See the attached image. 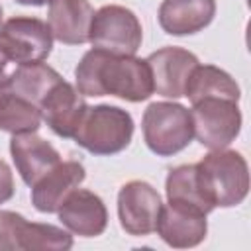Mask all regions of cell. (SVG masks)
<instances>
[{
	"label": "cell",
	"mask_w": 251,
	"mask_h": 251,
	"mask_svg": "<svg viewBox=\"0 0 251 251\" xmlns=\"http://www.w3.org/2000/svg\"><path fill=\"white\" fill-rule=\"evenodd\" d=\"M76 90L82 96H118L143 102L153 94V76L145 59L88 49L75 69Z\"/></svg>",
	"instance_id": "6da1fadb"
},
{
	"label": "cell",
	"mask_w": 251,
	"mask_h": 251,
	"mask_svg": "<svg viewBox=\"0 0 251 251\" xmlns=\"http://www.w3.org/2000/svg\"><path fill=\"white\" fill-rule=\"evenodd\" d=\"M200 186L214 208L241 204L249 192V167L233 149H212L196 163Z\"/></svg>",
	"instance_id": "7a4b0ae2"
},
{
	"label": "cell",
	"mask_w": 251,
	"mask_h": 251,
	"mask_svg": "<svg viewBox=\"0 0 251 251\" xmlns=\"http://www.w3.org/2000/svg\"><path fill=\"white\" fill-rule=\"evenodd\" d=\"M133 118L127 110L110 104L88 106L73 139L92 155H116L124 151L133 137Z\"/></svg>",
	"instance_id": "3957f363"
},
{
	"label": "cell",
	"mask_w": 251,
	"mask_h": 251,
	"mask_svg": "<svg viewBox=\"0 0 251 251\" xmlns=\"http://www.w3.org/2000/svg\"><path fill=\"white\" fill-rule=\"evenodd\" d=\"M143 139L157 157H173L194 137L190 110L178 102H151L141 118Z\"/></svg>",
	"instance_id": "277c9868"
},
{
	"label": "cell",
	"mask_w": 251,
	"mask_h": 251,
	"mask_svg": "<svg viewBox=\"0 0 251 251\" xmlns=\"http://www.w3.org/2000/svg\"><path fill=\"white\" fill-rule=\"evenodd\" d=\"M88 41L114 55H135L143 41V27L129 8L106 4L94 12Z\"/></svg>",
	"instance_id": "5b68a950"
},
{
	"label": "cell",
	"mask_w": 251,
	"mask_h": 251,
	"mask_svg": "<svg viewBox=\"0 0 251 251\" xmlns=\"http://www.w3.org/2000/svg\"><path fill=\"white\" fill-rule=\"evenodd\" d=\"M194 137L212 149H224L241 131V110L235 100L210 96L192 102L190 108Z\"/></svg>",
	"instance_id": "8992f818"
},
{
	"label": "cell",
	"mask_w": 251,
	"mask_h": 251,
	"mask_svg": "<svg viewBox=\"0 0 251 251\" xmlns=\"http://www.w3.org/2000/svg\"><path fill=\"white\" fill-rule=\"evenodd\" d=\"M71 247L73 235L69 229L27 222L18 212L0 210V251H67Z\"/></svg>",
	"instance_id": "52a82bcc"
},
{
	"label": "cell",
	"mask_w": 251,
	"mask_h": 251,
	"mask_svg": "<svg viewBox=\"0 0 251 251\" xmlns=\"http://www.w3.org/2000/svg\"><path fill=\"white\" fill-rule=\"evenodd\" d=\"M0 47L8 61L18 65L41 63L53 49V35L39 18L14 16L0 25Z\"/></svg>",
	"instance_id": "ba28073f"
},
{
	"label": "cell",
	"mask_w": 251,
	"mask_h": 251,
	"mask_svg": "<svg viewBox=\"0 0 251 251\" xmlns=\"http://www.w3.org/2000/svg\"><path fill=\"white\" fill-rule=\"evenodd\" d=\"M163 202L149 182L129 180L118 192V218L126 233L141 237L149 235L157 227Z\"/></svg>",
	"instance_id": "9c48e42d"
},
{
	"label": "cell",
	"mask_w": 251,
	"mask_h": 251,
	"mask_svg": "<svg viewBox=\"0 0 251 251\" xmlns=\"http://www.w3.org/2000/svg\"><path fill=\"white\" fill-rule=\"evenodd\" d=\"M153 76V92L165 98H182L190 73L200 63L198 57L182 47H161L153 51L147 59Z\"/></svg>",
	"instance_id": "30bf717a"
},
{
	"label": "cell",
	"mask_w": 251,
	"mask_h": 251,
	"mask_svg": "<svg viewBox=\"0 0 251 251\" xmlns=\"http://www.w3.org/2000/svg\"><path fill=\"white\" fill-rule=\"evenodd\" d=\"M61 224L75 235L96 237L108 227V210L104 200L86 188H75L57 210Z\"/></svg>",
	"instance_id": "8fae6325"
},
{
	"label": "cell",
	"mask_w": 251,
	"mask_h": 251,
	"mask_svg": "<svg viewBox=\"0 0 251 251\" xmlns=\"http://www.w3.org/2000/svg\"><path fill=\"white\" fill-rule=\"evenodd\" d=\"M86 108L88 104L84 96L71 82L61 80L43 98L39 112H41V120L51 127L55 135L73 139Z\"/></svg>",
	"instance_id": "7c38bea8"
},
{
	"label": "cell",
	"mask_w": 251,
	"mask_h": 251,
	"mask_svg": "<svg viewBox=\"0 0 251 251\" xmlns=\"http://www.w3.org/2000/svg\"><path fill=\"white\" fill-rule=\"evenodd\" d=\"M155 231L167 245L175 249L196 247L206 239L208 233L206 214L169 202L161 208Z\"/></svg>",
	"instance_id": "4fadbf2b"
},
{
	"label": "cell",
	"mask_w": 251,
	"mask_h": 251,
	"mask_svg": "<svg viewBox=\"0 0 251 251\" xmlns=\"http://www.w3.org/2000/svg\"><path fill=\"white\" fill-rule=\"evenodd\" d=\"M86 178L84 165L80 161H61L49 173H45L35 184H31V204L37 212L53 214L61 208L63 200L82 184Z\"/></svg>",
	"instance_id": "5bb4252c"
},
{
	"label": "cell",
	"mask_w": 251,
	"mask_h": 251,
	"mask_svg": "<svg viewBox=\"0 0 251 251\" xmlns=\"http://www.w3.org/2000/svg\"><path fill=\"white\" fill-rule=\"evenodd\" d=\"M10 155L16 165V171L27 186L35 184L45 173H49L55 165L61 163L59 151L35 131L12 135Z\"/></svg>",
	"instance_id": "9a60e30c"
},
{
	"label": "cell",
	"mask_w": 251,
	"mask_h": 251,
	"mask_svg": "<svg viewBox=\"0 0 251 251\" xmlns=\"http://www.w3.org/2000/svg\"><path fill=\"white\" fill-rule=\"evenodd\" d=\"M94 8L88 0H51L47 25L53 39L65 45H82L88 41Z\"/></svg>",
	"instance_id": "2e32d148"
},
{
	"label": "cell",
	"mask_w": 251,
	"mask_h": 251,
	"mask_svg": "<svg viewBox=\"0 0 251 251\" xmlns=\"http://www.w3.org/2000/svg\"><path fill=\"white\" fill-rule=\"evenodd\" d=\"M216 0H163L159 6V25L169 35H192L212 24Z\"/></svg>",
	"instance_id": "e0dca14e"
},
{
	"label": "cell",
	"mask_w": 251,
	"mask_h": 251,
	"mask_svg": "<svg viewBox=\"0 0 251 251\" xmlns=\"http://www.w3.org/2000/svg\"><path fill=\"white\" fill-rule=\"evenodd\" d=\"M41 112L31 102L20 98L10 88V75H0V129L12 135L37 131Z\"/></svg>",
	"instance_id": "ac0fdd59"
},
{
	"label": "cell",
	"mask_w": 251,
	"mask_h": 251,
	"mask_svg": "<svg viewBox=\"0 0 251 251\" xmlns=\"http://www.w3.org/2000/svg\"><path fill=\"white\" fill-rule=\"evenodd\" d=\"M184 96L190 100V104L198 102L202 98H210V96H220V98H229V100L239 102L241 90H239V84L235 82V78L229 73H226L224 69H220L216 65H200L198 63L188 76Z\"/></svg>",
	"instance_id": "d6986e66"
},
{
	"label": "cell",
	"mask_w": 251,
	"mask_h": 251,
	"mask_svg": "<svg viewBox=\"0 0 251 251\" xmlns=\"http://www.w3.org/2000/svg\"><path fill=\"white\" fill-rule=\"evenodd\" d=\"M165 192H167V200L171 204L186 206V208L198 210L206 216L214 210L212 202L206 198V194L200 186L196 165H178V167L171 169L167 175V180H165Z\"/></svg>",
	"instance_id": "ffe728a7"
},
{
	"label": "cell",
	"mask_w": 251,
	"mask_h": 251,
	"mask_svg": "<svg viewBox=\"0 0 251 251\" xmlns=\"http://www.w3.org/2000/svg\"><path fill=\"white\" fill-rule=\"evenodd\" d=\"M63 76L49 65L41 63H25L20 65L10 75V88L20 98L31 102L33 106H41L43 98L49 94V90L59 84Z\"/></svg>",
	"instance_id": "44dd1931"
},
{
	"label": "cell",
	"mask_w": 251,
	"mask_h": 251,
	"mask_svg": "<svg viewBox=\"0 0 251 251\" xmlns=\"http://www.w3.org/2000/svg\"><path fill=\"white\" fill-rule=\"evenodd\" d=\"M16 192V184H14V173L8 167V163L4 159H0V204L8 202Z\"/></svg>",
	"instance_id": "7402d4cb"
},
{
	"label": "cell",
	"mask_w": 251,
	"mask_h": 251,
	"mask_svg": "<svg viewBox=\"0 0 251 251\" xmlns=\"http://www.w3.org/2000/svg\"><path fill=\"white\" fill-rule=\"evenodd\" d=\"M16 2L18 4H24V6H45L51 0H16Z\"/></svg>",
	"instance_id": "603a6c76"
},
{
	"label": "cell",
	"mask_w": 251,
	"mask_h": 251,
	"mask_svg": "<svg viewBox=\"0 0 251 251\" xmlns=\"http://www.w3.org/2000/svg\"><path fill=\"white\" fill-rule=\"evenodd\" d=\"M6 65H8V57L4 55V51H2V47H0V75L4 73V69H6Z\"/></svg>",
	"instance_id": "cb8c5ba5"
},
{
	"label": "cell",
	"mask_w": 251,
	"mask_h": 251,
	"mask_svg": "<svg viewBox=\"0 0 251 251\" xmlns=\"http://www.w3.org/2000/svg\"><path fill=\"white\" fill-rule=\"evenodd\" d=\"M0 25H2V6H0Z\"/></svg>",
	"instance_id": "d4e9b609"
}]
</instances>
